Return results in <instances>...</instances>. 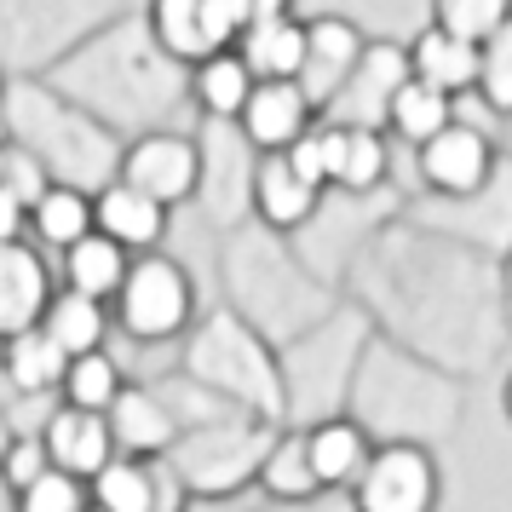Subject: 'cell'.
Listing matches in <instances>:
<instances>
[{
  "label": "cell",
  "mask_w": 512,
  "mask_h": 512,
  "mask_svg": "<svg viewBox=\"0 0 512 512\" xmlns=\"http://www.w3.org/2000/svg\"><path fill=\"white\" fill-rule=\"evenodd\" d=\"M323 150H328V185L374 190L380 179H386V139H380L374 127L328 121V127H323Z\"/></svg>",
  "instance_id": "cell-10"
},
{
  "label": "cell",
  "mask_w": 512,
  "mask_h": 512,
  "mask_svg": "<svg viewBox=\"0 0 512 512\" xmlns=\"http://www.w3.org/2000/svg\"><path fill=\"white\" fill-rule=\"evenodd\" d=\"M93 213H98V231L121 242L127 254H150L167 231V208L150 202L144 190H133L127 179H110V185L93 196Z\"/></svg>",
  "instance_id": "cell-9"
},
{
  "label": "cell",
  "mask_w": 512,
  "mask_h": 512,
  "mask_svg": "<svg viewBox=\"0 0 512 512\" xmlns=\"http://www.w3.org/2000/svg\"><path fill=\"white\" fill-rule=\"evenodd\" d=\"M254 87L259 81H254V70L242 64V52H219L208 64H196V75H190V93H196V104H202L213 121H242Z\"/></svg>",
  "instance_id": "cell-19"
},
{
  "label": "cell",
  "mask_w": 512,
  "mask_h": 512,
  "mask_svg": "<svg viewBox=\"0 0 512 512\" xmlns=\"http://www.w3.org/2000/svg\"><path fill=\"white\" fill-rule=\"evenodd\" d=\"M52 300L58 294H52L47 259L35 254L29 242H0V346L47 323Z\"/></svg>",
  "instance_id": "cell-5"
},
{
  "label": "cell",
  "mask_w": 512,
  "mask_h": 512,
  "mask_svg": "<svg viewBox=\"0 0 512 512\" xmlns=\"http://www.w3.org/2000/svg\"><path fill=\"white\" fill-rule=\"evenodd\" d=\"M47 455L58 472H70L81 484H93L104 466L116 461V432H110V415H93V409H58L47 420Z\"/></svg>",
  "instance_id": "cell-7"
},
{
  "label": "cell",
  "mask_w": 512,
  "mask_h": 512,
  "mask_svg": "<svg viewBox=\"0 0 512 512\" xmlns=\"http://www.w3.org/2000/svg\"><path fill=\"white\" fill-rule=\"evenodd\" d=\"M29 225H35V236L47 242V248H58V254H70L75 242H87V236L98 231V213H93V196L81 185H52L41 202H35V213H29Z\"/></svg>",
  "instance_id": "cell-20"
},
{
  "label": "cell",
  "mask_w": 512,
  "mask_h": 512,
  "mask_svg": "<svg viewBox=\"0 0 512 512\" xmlns=\"http://www.w3.org/2000/svg\"><path fill=\"white\" fill-rule=\"evenodd\" d=\"M236 12H242V24L259 29V24H277V18H288V0H231Z\"/></svg>",
  "instance_id": "cell-31"
},
{
  "label": "cell",
  "mask_w": 512,
  "mask_h": 512,
  "mask_svg": "<svg viewBox=\"0 0 512 512\" xmlns=\"http://www.w3.org/2000/svg\"><path fill=\"white\" fill-rule=\"evenodd\" d=\"M47 340L58 351H64V357H93V351H104V334H110V317H104V305L98 300H87V294H70V288H64V294H58V300L47 305Z\"/></svg>",
  "instance_id": "cell-22"
},
{
  "label": "cell",
  "mask_w": 512,
  "mask_h": 512,
  "mask_svg": "<svg viewBox=\"0 0 512 512\" xmlns=\"http://www.w3.org/2000/svg\"><path fill=\"white\" fill-rule=\"evenodd\" d=\"M190 305H196V294H190L185 265H173L162 254H139L133 271H127V282H121V294H116V317L133 340L162 346L173 334H185Z\"/></svg>",
  "instance_id": "cell-1"
},
{
  "label": "cell",
  "mask_w": 512,
  "mask_h": 512,
  "mask_svg": "<svg viewBox=\"0 0 512 512\" xmlns=\"http://www.w3.org/2000/svg\"><path fill=\"white\" fill-rule=\"evenodd\" d=\"M116 179H127L133 190H144L150 202L173 208V202H185L190 190H196V179H202V156H196V144L179 139V133H144V139L127 144Z\"/></svg>",
  "instance_id": "cell-4"
},
{
  "label": "cell",
  "mask_w": 512,
  "mask_h": 512,
  "mask_svg": "<svg viewBox=\"0 0 512 512\" xmlns=\"http://www.w3.org/2000/svg\"><path fill=\"white\" fill-rule=\"evenodd\" d=\"M242 64L254 70V81H300L305 70V24L277 18V24H259L242 35Z\"/></svg>",
  "instance_id": "cell-18"
},
{
  "label": "cell",
  "mask_w": 512,
  "mask_h": 512,
  "mask_svg": "<svg viewBox=\"0 0 512 512\" xmlns=\"http://www.w3.org/2000/svg\"><path fill=\"white\" fill-rule=\"evenodd\" d=\"M110 432H116V443H127V455L139 461V455H150V449H162L167 438H173V420L150 403L144 392H121V403L110 409Z\"/></svg>",
  "instance_id": "cell-24"
},
{
  "label": "cell",
  "mask_w": 512,
  "mask_h": 512,
  "mask_svg": "<svg viewBox=\"0 0 512 512\" xmlns=\"http://www.w3.org/2000/svg\"><path fill=\"white\" fill-rule=\"evenodd\" d=\"M317 196L323 190H311L288 167V156H259L254 167V208L265 225H277V231H294V225H305L311 219V208H317Z\"/></svg>",
  "instance_id": "cell-14"
},
{
  "label": "cell",
  "mask_w": 512,
  "mask_h": 512,
  "mask_svg": "<svg viewBox=\"0 0 512 512\" xmlns=\"http://www.w3.org/2000/svg\"><path fill=\"white\" fill-rule=\"evenodd\" d=\"M501 24H512V0H432V29L466 47H484Z\"/></svg>",
  "instance_id": "cell-25"
},
{
  "label": "cell",
  "mask_w": 512,
  "mask_h": 512,
  "mask_svg": "<svg viewBox=\"0 0 512 512\" xmlns=\"http://www.w3.org/2000/svg\"><path fill=\"white\" fill-rule=\"evenodd\" d=\"M438 507V466L415 443L374 449L357 478V512H432Z\"/></svg>",
  "instance_id": "cell-2"
},
{
  "label": "cell",
  "mask_w": 512,
  "mask_h": 512,
  "mask_svg": "<svg viewBox=\"0 0 512 512\" xmlns=\"http://www.w3.org/2000/svg\"><path fill=\"white\" fill-rule=\"evenodd\" d=\"M127 271H133V254H127L121 242H110L104 231H93L87 242H75L70 254H64V288H70V294H87V300H98V305L116 300Z\"/></svg>",
  "instance_id": "cell-13"
},
{
  "label": "cell",
  "mask_w": 512,
  "mask_h": 512,
  "mask_svg": "<svg viewBox=\"0 0 512 512\" xmlns=\"http://www.w3.org/2000/svg\"><path fill=\"white\" fill-rule=\"evenodd\" d=\"M127 392L116 357L110 351H93V357H75L70 374H64V409H93V415H110Z\"/></svg>",
  "instance_id": "cell-23"
},
{
  "label": "cell",
  "mask_w": 512,
  "mask_h": 512,
  "mask_svg": "<svg viewBox=\"0 0 512 512\" xmlns=\"http://www.w3.org/2000/svg\"><path fill=\"white\" fill-rule=\"evenodd\" d=\"M150 41L173 64H208V58H219L208 0H150Z\"/></svg>",
  "instance_id": "cell-11"
},
{
  "label": "cell",
  "mask_w": 512,
  "mask_h": 512,
  "mask_svg": "<svg viewBox=\"0 0 512 512\" xmlns=\"http://www.w3.org/2000/svg\"><path fill=\"white\" fill-rule=\"evenodd\" d=\"M98 512H167L162 489H156V466L133 461V455H116V461L87 484Z\"/></svg>",
  "instance_id": "cell-21"
},
{
  "label": "cell",
  "mask_w": 512,
  "mask_h": 512,
  "mask_svg": "<svg viewBox=\"0 0 512 512\" xmlns=\"http://www.w3.org/2000/svg\"><path fill=\"white\" fill-rule=\"evenodd\" d=\"M305 449H311V472H317L323 489L363 478V466H369V455H374L357 420H323V426H311V432H305Z\"/></svg>",
  "instance_id": "cell-16"
},
{
  "label": "cell",
  "mask_w": 512,
  "mask_h": 512,
  "mask_svg": "<svg viewBox=\"0 0 512 512\" xmlns=\"http://www.w3.org/2000/svg\"><path fill=\"white\" fill-rule=\"evenodd\" d=\"M409 75L455 98L466 87H478V47H466L455 35H443V29H420L409 41Z\"/></svg>",
  "instance_id": "cell-12"
},
{
  "label": "cell",
  "mask_w": 512,
  "mask_h": 512,
  "mask_svg": "<svg viewBox=\"0 0 512 512\" xmlns=\"http://www.w3.org/2000/svg\"><path fill=\"white\" fill-rule=\"evenodd\" d=\"M87 507H93L87 484H81V478H70V472H58V466H52L35 489H24V495H18V512H87Z\"/></svg>",
  "instance_id": "cell-28"
},
{
  "label": "cell",
  "mask_w": 512,
  "mask_h": 512,
  "mask_svg": "<svg viewBox=\"0 0 512 512\" xmlns=\"http://www.w3.org/2000/svg\"><path fill=\"white\" fill-rule=\"evenodd\" d=\"M12 443H18V438H12V426H6V415H0V461H6V449H12Z\"/></svg>",
  "instance_id": "cell-32"
},
{
  "label": "cell",
  "mask_w": 512,
  "mask_h": 512,
  "mask_svg": "<svg viewBox=\"0 0 512 512\" xmlns=\"http://www.w3.org/2000/svg\"><path fill=\"white\" fill-rule=\"evenodd\" d=\"M478 98H484L489 110L512 116V24H501L478 47Z\"/></svg>",
  "instance_id": "cell-27"
},
{
  "label": "cell",
  "mask_w": 512,
  "mask_h": 512,
  "mask_svg": "<svg viewBox=\"0 0 512 512\" xmlns=\"http://www.w3.org/2000/svg\"><path fill=\"white\" fill-rule=\"evenodd\" d=\"M0 369L18 392L41 397V392H64V374H70V357L47 340V328H29L18 340L0 346Z\"/></svg>",
  "instance_id": "cell-17"
},
{
  "label": "cell",
  "mask_w": 512,
  "mask_h": 512,
  "mask_svg": "<svg viewBox=\"0 0 512 512\" xmlns=\"http://www.w3.org/2000/svg\"><path fill=\"white\" fill-rule=\"evenodd\" d=\"M6 156H12V144L0 139V185H6Z\"/></svg>",
  "instance_id": "cell-33"
},
{
  "label": "cell",
  "mask_w": 512,
  "mask_h": 512,
  "mask_svg": "<svg viewBox=\"0 0 512 512\" xmlns=\"http://www.w3.org/2000/svg\"><path fill=\"white\" fill-rule=\"evenodd\" d=\"M386 127H392L403 144H415V150H426V144L438 139V133H449L455 127V98L438 93V87H426V81H403L392 93V110H386Z\"/></svg>",
  "instance_id": "cell-15"
},
{
  "label": "cell",
  "mask_w": 512,
  "mask_h": 512,
  "mask_svg": "<svg viewBox=\"0 0 512 512\" xmlns=\"http://www.w3.org/2000/svg\"><path fill=\"white\" fill-rule=\"evenodd\" d=\"M369 64V41L351 18H311L305 24V70H300V93L311 98V110L340 104L346 87L363 75Z\"/></svg>",
  "instance_id": "cell-3"
},
{
  "label": "cell",
  "mask_w": 512,
  "mask_h": 512,
  "mask_svg": "<svg viewBox=\"0 0 512 512\" xmlns=\"http://www.w3.org/2000/svg\"><path fill=\"white\" fill-rule=\"evenodd\" d=\"M489 167H495V150L466 121H455L449 133H438V139L420 150V179L438 190V196H472V190H484Z\"/></svg>",
  "instance_id": "cell-8"
},
{
  "label": "cell",
  "mask_w": 512,
  "mask_h": 512,
  "mask_svg": "<svg viewBox=\"0 0 512 512\" xmlns=\"http://www.w3.org/2000/svg\"><path fill=\"white\" fill-rule=\"evenodd\" d=\"M265 489L277 495V501H311L317 495V472H311V449H305V432H294V438H282L271 455H265Z\"/></svg>",
  "instance_id": "cell-26"
},
{
  "label": "cell",
  "mask_w": 512,
  "mask_h": 512,
  "mask_svg": "<svg viewBox=\"0 0 512 512\" xmlns=\"http://www.w3.org/2000/svg\"><path fill=\"white\" fill-rule=\"evenodd\" d=\"M501 397H507V420H512V380H507V392H501Z\"/></svg>",
  "instance_id": "cell-34"
},
{
  "label": "cell",
  "mask_w": 512,
  "mask_h": 512,
  "mask_svg": "<svg viewBox=\"0 0 512 512\" xmlns=\"http://www.w3.org/2000/svg\"><path fill=\"white\" fill-rule=\"evenodd\" d=\"M311 98L300 93V81H259L248 110H242V139L259 156H288L294 144L311 133Z\"/></svg>",
  "instance_id": "cell-6"
},
{
  "label": "cell",
  "mask_w": 512,
  "mask_h": 512,
  "mask_svg": "<svg viewBox=\"0 0 512 512\" xmlns=\"http://www.w3.org/2000/svg\"><path fill=\"white\" fill-rule=\"evenodd\" d=\"M24 231H29V202L0 185V242H24Z\"/></svg>",
  "instance_id": "cell-30"
},
{
  "label": "cell",
  "mask_w": 512,
  "mask_h": 512,
  "mask_svg": "<svg viewBox=\"0 0 512 512\" xmlns=\"http://www.w3.org/2000/svg\"><path fill=\"white\" fill-rule=\"evenodd\" d=\"M47 472H52L47 443L41 438H18L12 449H6V461H0V484L12 489V495H24V489H35Z\"/></svg>",
  "instance_id": "cell-29"
}]
</instances>
